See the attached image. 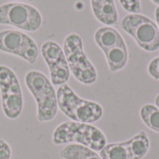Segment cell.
Returning <instances> with one entry per match:
<instances>
[{
	"mask_svg": "<svg viewBox=\"0 0 159 159\" xmlns=\"http://www.w3.org/2000/svg\"><path fill=\"white\" fill-rule=\"evenodd\" d=\"M24 83L36 102V118L39 122L51 121L58 114L57 91L48 77L40 71L31 70L24 76Z\"/></svg>",
	"mask_w": 159,
	"mask_h": 159,
	"instance_id": "obj_1",
	"label": "cell"
},
{
	"mask_svg": "<svg viewBox=\"0 0 159 159\" xmlns=\"http://www.w3.org/2000/svg\"><path fill=\"white\" fill-rule=\"evenodd\" d=\"M52 143L55 145L80 144L98 152L107 144V140L101 129L90 124L66 121L54 129Z\"/></svg>",
	"mask_w": 159,
	"mask_h": 159,
	"instance_id": "obj_2",
	"label": "cell"
},
{
	"mask_svg": "<svg viewBox=\"0 0 159 159\" xmlns=\"http://www.w3.org/2000/svg\"><path fill=\"white\" fill-rule=\"evenodd\" d=\"M58 107L72 121L92 124L103 116V109L98 102L80 98L67 84L57 89Z\"/></svg>",
	"mask_w": 159,
	"mask_h": 159,
	"instance_id": "obj_3",
	"label": "cell"
},
{
	"mask_svg": "<svg viewBox=\"0 0 159 159\" xmlns=\"http://www.w3.org/2000/svg\"><path fill=\"white\" fill-rule=\"evenodd\" d=\"M62 49L74 77L84 85L94 84L97 81V71L84 51L81 36L76 33L67 34Z\"/></svg>",
	"mask_w": 159,
	"mask_h": 159,
	"instance_id": "obj_4",
	"label": "cell"
},
{
	"mask_svg": "<svg viewBox=\"0 0 159 159\" xmlns=\"http://www.w3.org/2000/svg\"><path fill=\"white\" fill-rule=\"evenodd\" d=\"M43 24L40 11L34 6L9 2L0 5V25H8L25 32H36Z\"/></svg>",
	"mask_w": 159,
	"mask_h": 159,
	"instance_id": "obj_5",
	"label": "cell"
},
{
	"mask_svg": "<svg viewBox=\"0 0 159 159\" xmlns=\"http://www.w3.org/2000/svg\"><path fill=\"white\" fill-rule=\"evenodd\" d=\"M121 27L143 50L154 52L159 49L158 26L148 17L140 13H129L123 18Z\"/></svg>",
	"mask_w": 159,
	"mask_h": 159,
	"instance_id": "obj_6",
	"label": "cell"
},
{
	"mask_svg": "<svg viewBox=\"0 0 159 159\" xmlns=\"http://www.w3.org/2000/svg\"><path fill=\"white\" fill-rule=\"evenodd\" d=\"M0 93L4 115L8 119H17L23 109L22 91L15 72L7 65H0Z\"/></svg>",
	"mask_w": 159,
	"mask_h": 159,
	"instance_id": "obj_7",
	"label": "cell"
},
{
	"mask_svg": "<svg viewBox=\"0 0 159 159\" xmlns=\"http://www.w3.org/2000/svg\"><path fill=\"white\" fill-rule=\"evenodd\" d=\"M0 51L17 56L30 64H34L39 55L35 41L27 34L13 29L0 31Z\"/></svg>",
	"mask_w": 159,
	"mask_h": 159,
	"instance_id": "obj_8",
	"label": "cell"
},
{
	"mask_svg": "<svg viewBox=\"0 0 159 159\" xmlns=\"http://www.w3.org/2000/svg\"><path fill=\"white\" fill-rule=\"evenodd\" d=\"M40 52L48 67L51 83L59 87L66 84L71 72L62 48L57 42L48 40L42 44Z\"/></svg>",
	"mask_w": 159,
	"mask_h": 159,
	"instance_id": "obj_9",
	"label": "cell"
},
{
	"mask_svg": "<svg viewBox=\"0 0 159 159\" xmlns=\"http://www.w3.org/2000/svg\"><path fill=\"white\" fill-rule=\"evenodd\" d=\"M95 18L105 25H114L118 20V12L114 0H90Z\"/></svg>",
	"mask_w": 159,
	"mask_h": 159,
	"instance_id": "obj_10",
	"label": "cell"
},
{
	"mask_svg": "<svg viewBox=\"0 0 159 159\" xmlns=\"http://www.w3.org/2000/svg\"><path fill=\"white\" fill-rule=\"evenodd\" d=\"M94 41L103 52L125 43L120 33L110 26L99 28L94 34Z\"/></svg>",
	"mask_w": 159,
	"mask_h": 159,
	"instance_id": "obj_11",
	"label": "cell"
},
{
	"mask_svg": "<svg viewBox=\"0 0 159 159\" xmlns=\"http://www.w3.org/2000/svg\"><path fill=\"white\" fill-rule=\"evenodd\" d=\"M108 63L109 69L112 72H117L122 70L128 63L129 51L126 43L114 47L103 52Z\"/></svg>",
	"mask_w": 159,
	"mask_h": 159,
	"instance_id": "obj_12",
	"label": "cell"
},
{
	"mask_svg": "<svg viewBox=\"0 0 159 159\" xmlns=\"http://www.w3.org/2000/svg\"><path fill=\"white\" fill-rule=\"evenodd\" d=\"M59 155L62 159H102L96 151L75 143L67 144L61 149Z\"/></svg>",
	"mask_w": 159,
	"mask_h": 159,
	"instance_id": "obj_13",
	"label": "cell"
},
{
	"mask_svg": "<svg viewBox=\"0 0 159 159\" xmlns=\"http://www.w3.org/2000/svg\"><path fill=\"white\" fill-rule=\"evenodd\" d=\"M128 149L131 159H142L148 152L150 141L144 131L139 132L137 135L127 141Z\"/></svg>",
	"mask_w": 159,
	"mask_h": 159,
	"instance_id": "obj_14",
	"label": "cell"
},
{
	"mask_svg": "<svg viewBox=\"0 0 159 159\" xmlns=\"http://www.w3.org/2000/svg\"><path fill=\"white\" fill-rule=\"evenodd\" d=\"M100 156L102 159H131L127 142L106 144L100 151Z\"/></svg>",
	"mask_w": 159,
	"mask_h": 159,
	"instance_id": "obj_15",
	"label": "cell"
},
{
	"mask_svg": "<svg viewBox=\"0 0 159 159\" xmlns=\"http://www.w3.org/2000/svg\"><path fill=\"white\" fill-rule=\"evenodd\" d=\"M140 114L142 120L150 129L159 132V108L153 104H145Z\"/></svg>",
	"mask_w": 159,
	"mask_h": 159,
	"instance_id": "obj_16",
	"label": "cell"
},
{
	"mask_svg": "<svg viewBox=\"0 0 159 159\" xmlns=\"http://www.w3.org/2000/svg\"><path fill=\"white\" fill-rule=\"evenodd\" d=\"M122 7L129 13H140L141 0H119Z\"/></svg>",
	"mask_w": 159,
	"mask_h": 159,
	"instance_id": "obj_17",
	"label": "cell"
},
{
	"mask_svg": "<svg viewBox=\"0 0 159 159\" xmlns=\"http://www.w3.org/2000/svg\"><path fill=\"white\" fill-rule=\"evenodd\" d=\"M149 75L156 80H159V56L152 60L148 65Z\"/></svg>",
	"mask_w": 159,
	"mask_h": 159,
	"instance_id": "obj_18",
	"label": "cell"
},
{
	"mask_svg": "<svg viewBox=\"0 0 159 159\" xmlns=\"http://www.w3.org/2000/svg\"><path fill=\"white\" fill-rule=\"evenodd\" d=\"M0 159H11L10 145L3 139H0Z\"/></svg>",
	"mask_w": 159,
	"mask_h": 159,
	"instance_id": "obj_19",
	"label": "cell"
},
{
	"mask_svg": "<svg viewBox=\"0 0 159 159\" xmlns=\"http://www.w3.org/2000/svg\"><path fill=\"white\" fill-rule=\"evenodd\" d=\"M155 15H156V20H157V26H158V29H159V6L157 7V9H156V12H155ZM159 50V49H158Z\"/></svg>",
	"mask_w": 159,
	"mask_h": 159,
	"instance_id": "obj_20",
	"label": "cell"
},
{
	"mask_svg": "<svg viewBox=\"0 0 159 159\" xmlns=\"http://www.w3.org/2000/svg\"><path fill=\"white\" fill-rule=\"evenodd\" d=\"M155 102H156V106L159 108V94H157V96L156 97V101H155Z\"/></svg>",
	"mask_w": 159,
	"mask_h": 159,
	"instance_id": "obj_21",
	"label": "cell"
},
{
	"mask_svg": "<svg viewBox=\"0 0 159 159\" xmlns=\"http://www.w3.org/2000/svg\"><path fill=\"white\" fill-rule=\"evenodd\" d=\"M153 3H155V4H157V5H158L159 6V0H151Z\"/></svg>",
	"mask_w": 159,
	"mask_h": 159,
	"instance_id": "obj_22",
	"label": "cell"
}]
</instances>
